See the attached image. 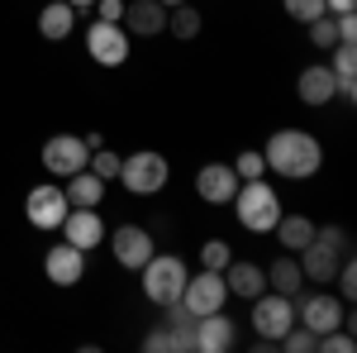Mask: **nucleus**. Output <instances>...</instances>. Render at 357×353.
<instances>
[{
    "label": "nucleus",
    "instance_id": "4",
    "mask_svg": "<svg viewBox=\"0 0 357 353\" xmlns=\"http://www.w3.org/2000/svg\"><path fill=\"white\" fill-rule=\"evenodd\" d=\"M186 277H191V268H186L176 253H153V258L138 268L143 296L153 301V305H172V301H181V287H186Z\"/></svg>",
    "mask_w": 357,
    "mask_h": 353
},
{
    "label": "nucleus",
    "instance_id": "27",
    "mask_svg": "<svg viewBox=\"0 0 357 353\" xmlns=\"http://www.w3.org/2000/svg\"><path fill=\"white\" fill-rule=\"evenodd\" d=\"M119 163H124V153H114V148H105V143L91 148V158H86V167H91L100 182H114V177H119Z\"/></svg>",
    "mask_w": 357,
    "mask_h": 353
},
{
    "label": "nucleus",
    "instance_id": "9",
    "mask_svg": "<svg viewBox=\"0 0 357 353\" xmlns=\"http://www.w3.org/2000/svg\"><path fill=\"white\" fill-rule=\"evenodd\" d=\"M86 53L96 67H124L129 53H134V38H129V29L124 24H105V20H96V24L86 29Z\"/></svg>",
    "mask_w": 357,
    "mask_h": 353
},
{
    "label": "nucleus",
    "instance_id": "21",
    "mask_svg": "<svg viewBox=\"0 0 357 353\" xmlns=\"http://www.w3.org/2000/svg\"><path fill=\"white\" fill-rule=\"evenodd\" d=\"M77 5H67V0H48L43 10H38V34L48 38V43H62V38H72V29H77Z\"/></svg>",
    "mask_w": 357,
    "mask_h": 353
},
{
    "label": "nucleus",
    "instance_id": "18",
    "mask_svg": "<svg viewBox=\"0 0 357 353\" xmlns=\"http://www.w3.org/2000/svg\"><path fill=\"white\" fill-rule=\"evenodd\" d=\"M296 96H301V106H310V110L338 101V82H333L329 62H310L301 77H296Z\"/></svg>",
    "mask_w": 357,
    "mask_h": 353
},
{
    "label": "nucleus",
    "instance_id": "36",
    "mask_svg": "<svg viewBox=\"0 0 357 353\" xmlns=\"http://www.w3.org/2000/svg\"><path fill=\"white\" fill-rule=\"evenodd\" d=\"M338 24V43H357V15H333Z\"/></svg>",
    "mask_w": 357,
    "mask_h": 353
},
{
    "label": "nucleus",
    "instance_id": "22",
    "mask_svg": "<svg viewBox=\"0 0 357 353\" xmlns=\"http://www.w3.org/2000/svg\"><path fill=\"white\" fill-rule=\"evenodd\" d=\"M267 291H281V296H301L305 291V272L296 253H281L272 268H267Z\"/></svg>",
    "mask_w": 357,
    "mask_h": 353
},
{
    "label": "nucleus",
    "instance_id": "17",
    "mask_svg": "<svg viewBox=\"0 0 357 353\" xmlns=\"http://www.w3.org/2000/svg\"><path fill=\"white\" fill-rule=\"evenodd\" d=\"M119 24L129 29V38H158V34H167V5H158V0H124V20Z\"/></svg>",
    "mask_w": 357,
    "mask_h": 353
},
{
    "label": "nucleus",
    "instance_id": "1",
    "mask_svg": "<svg viewBox=\"0 0 357 353\" xmlns=\"http://www.w3.org/2000/svg\"><path fill=\"white\" fill-rule=\"evenodd\" d=\"M262 163L281 182H310L324 167V143L310 134V129H276L267 138V148H262Z\"/></svg>",
    "mask_w": 357,
    "mask_h": 353
},
{
    "label": "nucleus",
    "instance_id": "6",
    "mask_svg": "<svg viewBox=\"0 0 357 353\" xmlns=\"http://www.w3.org/2000/svg\"><path fill=\"white\" fill-rule=\"evenodd\" d=\"M114 182L129 191V196H158V191L172 182V167H167V158L158 148H138V153H129V158L119 163V177H114Z\"/></svg>",
    "mask_w": 357,
    "mask_h": 353
},
{
    "label": "nucleus",
    "instance_id": "29",
    "mask_svg": "<svg viewBox=\"0 0 357 353\" xmlns=\"http://www.w3.org/2000/svg\"><path fill=\"white\" fill-rule=\"evenodd\" d=\"M281 10H286L296 24H310V20L329 15V5H324V0H281Z\"/></svg>",
    "mask_w": 357,
    "mask_h": 353
},
{
    "label": "nucleus",
    "instance_id": "25",
    "mask_svg": "<svg viewBox=\"0 0 357 353\" xmlns=\"http://www.w3.org/2000/svg\"><path fill=\"white\" fill-rule=\"evenodd\" d=\"M200 29H205V15L195 10L191 0H181V5L167 10V34H176V38H200Z\"/></svg>",
    "mask_w": 357,
    "mask_h": 353
},
{
    "label": "nucleus",
    "instance_id": "11",
    "mask_svg": "<svg viewBox=\"0 0 357 353\" xmlns=\"http://www.w3.org/2000/svg\"><path fill=\"white\" fill-rule=\"evenodd\" d=\"M86 158H91L86 134H53L48 143H43V172L57 177V182H67L72 172H82Z\"/></svg>",
    "mask_w": 357,
    "mask_h": 353
},
{
    "label": "nucleus",
    "instance_id": "14",
    "mask_svg": "<svg viewBox=\"0 0 357 353\" xmlns=\"http://www.w3.org/2000/svg\"><path fill=\"white\" fill-rule=\"evenodd\" d=\"M234 191H238V172H234V163H205L200 172H195V196H200L205 206H229Z\"/></svg>",
    "mask_w": 357,
    "mask_h": 353
},
{
    "label": "nucleus",
    "instance_id": "16",
    "mask_svg": "<svg viewBox=\"0 0 357 353\" xmlns=\"http://www.w3.org/2000/svg\"><path fill=\"white\" fill-rule=\"evenodd\" d=\"M234 344H238V325L224 310H210L195 320V353H229Z\"/></svg>",
    "mask_w": 357,
    "mask_h": 353
},
{
    "label": "nucleus",
    "instance_id": "26",
    "mask_svg": "<svg viewBox=\"0 0 357 353\" xmlns=\"http://www.w3.org/2000/svg\"><path fill=\"white\" fill-rule=\"evenodd\" d=\"M229 263H234V244H229V239H220V234H215V239H205V244H200V268L224 272Z\"/></svg>",
    "mask_w": 357,
    "mask_h": 353
},
{
    "label": "nucleus",
    "instance_id": "30",
    "mask_svg": "<svg viewBox=\"0 0 357 353\" xmlns=\"http://www.w3.org/2000/svg\"><path fill=\"white\" fill-rule=\"evenodd\" d=\"M234 172H238V182H252V177H267V163H262V148H243V153L234 158Z\"/></svg>",
    "mask_w": 357,
    "mask_h": 353
},
{
    "label": "nucleus",
    "instance_id": "31",
    "mask_svg": "<svg viewBox=\"0 0 357 353\" xmlns=\"http://www.w3.org/2000/svg\"><path fill=\"white\" fill-rule=\"evenodd\" d=\"M276 344H286V353H314V344H319V334H310L305 325H291Z\"/></svg>",
    "mask_w": 357,
    "mask_h": 353
},
{
    "label": "nucleus",
    "instance_id": "19",
    "mask_svg": "<svg viewBox=\"0 0 357 353\" xmlns=\"http://www.w3.org/2000/svg\"><path fill=\"white\" fill-rule=\"evenodd\" d=\"M224 287H229V296H238V301L262 296V291H267V268L252 263V258H234V263L224 268Z\"/></svg>",
    "mask_w": 357,
    "mask_h": 353
},
{
    "label": "nucleus",
    "instance_id": "5",
    "mask_svg": "<svg viewBox=\"0 0 357 353\" xmlns=\"http://www.w3.org/2000/svg\"><path fill=\"white\" fill-rule=\"evenodd\" d=\"M296 325H305L310 334H329V329H353V310H348V301L338 296V291H310V296H296Z\"/></svg>",
    "mask_w": 357,
    "mask_h": 353
},
{
    "label": "nucleus",
    "instance_id": "32",
    "mask_svg": "<svg viewBox=\"0 0 357 353\" xmlns=\"http://www.w3.org/2000/svg\"><path fill=\"white\" fill-rule=\"evenodd\" d=\"M319 353H353L357 349V339H353V329L343 325V329H329V334H319V344H314Z\"/></svg>",
    "mask_w": 357,
    "mask_h": 353
},
{
    "label": "nucleus",
    "instance_id": "15",
    "mask_svg": "<svg viewBox=\"0 0 357 353\" xmlns=\"http://www.w3.org/2000/svg\"><path fill=\"white\" fill-rule=\"evenodd\" d=\"M105 219H100V210H82V206H72L67 210V219H62V239L67 244H77L82 253H91V248L105 244Z\"/></svg>",
    "mask_w": 357,
    "mask_h": 353
},
{
    "label": "nucleus",
    "instance_id": "37",
    "mask_svg": "<svg viewBox=\"0 0 357 353\" xmlns=\"http://www.w3.org/2000/svg\"><path fill=\"white\" fill-rule=\"evenodd\" d=\"M329 5V15H353L357 10V0H324Z\"/></svg>",
    "mask_w": 357,
    "mask_h": 353
},
{
    "label": "nucleus",
    "instance_id": "23",
    "mask_svg": "<svg viewBox=\"0 0 357 353\" xmlns=\"http://www.w3.org/2000/svg\"><path fill=\"white\" fill-rule=\"evenodd\" d=\"M272 234H276V244L286 248V253H301V248L314 239V219H305V215H286V210H281V219H276Z\"/></svg>",
    "mask_w": 357,
    "mask_h": 353
},
{
    "label": "nucleus",
    "instance_id": "10",
    "mask_svg": "<svg viewBox=\"0 0 357 353\" xmlns=\"http://www.w3.org/2000/svg\"><path fill=\"white\" fill-rule=\"evenodd\" d=\"M181 305L191 310L195 320H200V315H210V310H224V305H229L224 272H210V268L191 272V277H186V287H181Z\"/></svg>",
    "mask_w": 357,
    "mask_h": 353
},
{
    "label": "nucleus",
    "instance_id": "28",
    "mask_svg": "<svg viewBox=\"0 0 357 353\" xmlns=\"http://www.w3.org/2000/svg\"><path fill=\"white\" fill-rule=\"evenodd\" d=\"M310 43L319 48V53H329L333 43H338V24H333V15H319V20H310Z\"/></svg>",
    "mask_w": 357,
    "mask_h": 353
},
{
    "label": "nucleus",
    "instance_id": "35",
    "mask_svg": "<svg viewBox=\"0 0 357 353\" xmlns=\"http://www.w3.org/2000/svg\"><path fill=\"white\" fill-rule=\"evenodd\" d=\"M96 10H100L96 20H105V24H119L124 20V0H96Z\"/></svg>",
    "mask_w": 357,
    "mask_h": 353
},
{
    "label": "nucleus",
    "instance_id": "3",
    "mask_svg": "<svg viewBox=\"0 0 357 353\" xmlns=\"http://www.w3.org/2000/svg\"><path fill=\"white\" fill-rule=\"evenodd\" d=\"M229 206H234V219L243 224L248 234H272L276 219H281V196H276V187L267 177L238 182V191H234Z\"/></svg>",
    "mask_w": 357,
    "mask_h": 353
},
{
    "label": "nucleus",
    "instance_id": "8",
    "mask_svg": "<svg viewBox=\"0 0 357 353\" xmlns=\"http://www.w3.org/2000/svg\"><path fill=\"white\" fill-rule=\"evenodd\" d=\"M67 191H62V182H38V187H29L24 196V219L33 224V229H62V219H67Z\"/></svg>",
    "mask_w": 357,
    "mask_h": 353
},
{
    "label": "nucleus",
    "instance_id": "24",
    "mask_svg": "<svg viewBox=\"0 0 357 353\" xmlns=\"http://www.w3.org/2000/svg\"><path fill=\"white\" fill-rule=\"evenodd\" d=\"M162 325L172 329V339H176V353H195V315L181 305V301H172V305H162Z\"/></svg>",
    "mask_w": 357,
    "mask_h": 353
},
{
    "label": "nucleus",
    "instance_id": "13",
    "mask_svg": "<svg viewBox=\"0 0 357 353\" xmlns=\"http://www.w3.org/2000/svg\"><path fill=\"white\" fill-rule=\"evenodd\" d=\"M43 277H48L53 287H62V291H67V287H77V282L86 277V253L77 244H67V239L53 244L48 253H43Z\"/></svg>",
    "mask_w": 357,
    "mask_h": 353
},
{
    "label": "nucleus",
    "instance_id": "7",
    "mask_svg": "<svg viewBox=\"0 0 357 353\" xmlns=\"http://www.w3.org/2000/svg\"><path fill=\"white\" fill-rule=\"evenodd\" d=\"M248 305H252V334H257L262 344H276L286 329L296 325V296L262 291V296H252Z\"/></svg>",
    "mask_w": 357,
    "mask_h": 353
},
{
    "label": "nucleus",
    "instance_id": "33",
    "mask_svg": "<svg viewBox=\"0 0 357 353\" xmlns=\"http://www.w3.org/2000/svg\"><path fill=\"white\" fill-rule=\"evenodd\" d=\"M333 282H338V296H343L348 305H353V301H357V268H353V253H348V258L338 263V272H333Z\"/></svg>",
    "mask_w": 357,
    "mask_h": 353
},
{
    "label": "nucleus",
    "instance_id": "38",
    "mask_svg": "<svg viewBox=\"0 0 357 353\" xmlns=\"http://www.w3.org/2000/svg\"><path fill=\"white\" fill-rule=\"evenodd\" d=\"M67 5H77V10H91V5H96V0H67Z\"/></svg>",
    "mask_w": 357,
    "mask_h": 353
},
{
    "label": "nucleus",
    "instance_id": "34",
    "mask_svg": "<svg viewBox=\"0 0 357 353\" xmlns=\"http://www.w3.org/2000/svg\"><path fill=\"white\" fill-rule=\"evenodd\" d=\"M143 349H148V353H176V339H172V329H167V325H158V329L143 334Z\"/></svg>",
    "mask_w": 357,
    "mask_h": 353
},
{
    "label": "nucleus",
    "instance_id": "12",
    "mask_svg": "<svg viewBox=\"0 0 357 353\" xmlns=\"http://www.w3.org/2000/svg\"><path fill=\"white\" fill-rule=\"evenodd\" d=\"M105 244H110L114 263H119V268H129V272H138L148 258H153V253H158L153 229H143V224H119V229H110V234H105Z\"/></svg>",
    "mask_w": 357,
    "mask_h": 353
},
{
    "label": "nucleus",
    "instance_id": "2",
    "mask_svg": "<svg viewBox=\"0 0 357 353\" xmlns=\"http://www.w3.org/2000/svg\"><path fill=\"white\" fill-rule=\"evenodd\" d=\"M348 229L343 224H314V239L296 253L301 258V272H305V282H314V287H329L333 282V272H338V263L348 258Z\"/></svg>",
    "mask_w": 357,
    "mask_h": 353
},
{
    "label": "nucleus",
    "instance_id": "20",
    "mask_svg": "<svg viewBox=\"0 0 357 353\" xmlns=\"http://www.w3.org/2000/svg\"><path fill=\"white\" fill-rule=\"evenodd\" d=\"M62 191H67V206H82V210H100L105 206V191H110V182H100L91 167H82V172H72L67 182H62Z\"/></svg>",
    "mask_w": 357,
    "mask_h": 353
},
{
    "label": "nucleus",
    "instance_id": "39",
    "mask_svg": "<svg viewBox=\"0 0 357 353\" xmlns=\"http://www.w3.org/2000/svg\"><path fill=\"white\" fill-rule=\"evenodd\" d=\"M158 5H167V10H172V5H181V0H158Z\"/></svg>",
    "mask_w": 357,
    "mask_h": 353
}]
</instances>
